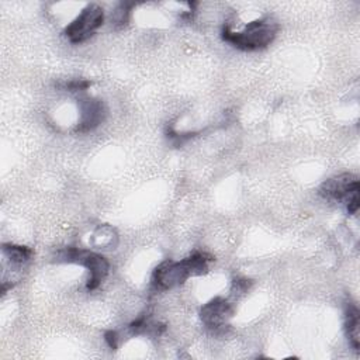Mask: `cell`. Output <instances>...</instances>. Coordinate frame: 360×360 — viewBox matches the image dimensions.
Returning a JSON list of instances; mask_svg holds the SVG:
<instances>
[{
	"label": "cell",
	"mask_w": 360,
	"mask_h": 360,
	"mask_svg": "<svg viewBox=\"0 0 360 360\" xmlns=\"http://www.w3.org/2000/svg\"><path fill=\"white\" fill-rule=\"evenodd\" d=\"M212 257L207 253H194L181 262H163L152 276V284L156 290H170L183 284L191 276H200L208 270V262Z\"/></svg>",
	"instance_id": "6da1fadb"
},
{
	"label": "cell",
	"mask_w": 360,
	"mask_h": 360,
	"mask_svg": "<svg viewBox=\"0 0 360 360\" xmlns=\"http://www.w3.org/2000/svg\"><path fill=\"white\" fill-rule=\"evenodd\" d=\"M277 34V24L271 20H257L249 22L243 31L233 32L229 25L222 30V38L242 51H256L270 45Z\"/></svg>",
	"instance_id": "7a4b0ae2"
},
{
	"label": "cell",
	"mask_w": 360,
	"mask_h": 360,
	"mask_svg": "<svg viewBox=\"0 0 360 360\" xmlns=\"http://www.w3.org/2000/svg\"><path fill=\"white\" fill-rule=\"evenodd\" d=\"M319 194L326 200L345 202L349 214L359 210V180L354 174L343 173L326 180L319 187Z\"/></svg>",
	"instance_id": "3957f363"
},
{
	"label": "cell",
	"mask_w": 360,
	"mask_h": 360,
	"mask_svg": "<svg viewBox=\"0 0 360 360\" xmlns=\"http://www.w3.org/2000/svg\"><path fill=\"white\" fill-rule=\"evenodd\" d=\"M58 260L68 262V263H77L80 266H84L90 273V277L87 280L89 290L97 288L100 285V283L105 278V276L108 274V270H110V264L105 257H103L97 253L89 252V250L77 249V248H68V249L60 250L58 253Z\"/></svg>",
	"instance_id": "277c9868"
},
{
	"label": "cell",
	"mask_w": 360,
	"mask_h": 360,
	"mask_svg": "<svg viewBox=\"0 0 360 360\" xmlns=\"http://www.w3.org/2000/svg\"><path fill=\"white\" fill-rule=\"evenodd\" d=\"M104 11L97 4L87 6L80 15L65 28V35L72 44H80L90 38L103 24Z\"/></svg>",
	"instance_id": "5b68a950"
},
{
	"label": "cell",
	"mask_w": 360,
	"mask_h": 360,
	"mask_svg": "<svg viewBox=\"0 0 360 360\" xmlns=\"http://www.w3.org/2000/svg\"><path fill=\"white\" fill-rule=\"evenodd\" d=\"M232 314L233 308L231 302L222 297H217L201 308L200 318L205 326L218 330L226 326V322L232 316Z\"/></svg>",
	"instance_id": "8992f818"
},
{
	"label": "cell",
	"mask_w": 360,
	"mask_h": 360,
	"mask_svg": "<svg viewBox=\"0 0 360 360\" xmlns=\"http://www.w3.org/2000/svg\"><path fill=\"white\" fill-rule=\"evenodd\" d=\"M79 104H80V122L76 131L89 132L104 121L105 107L100 100L84 97L80 100Z\"/></svg>",
	"instance_id": "52a82bcc"
},
{
	"label": "cell",
	"mask_w": 360,
	"mask_h": 360,
	"mask_svg": "<svg viewBox=\"0 0 360 360\" xmlns=\"http://www.w3.org/2000/svg\"><path fill=\"white\" fill-rule=\"evenodd\" d=\"M1 252H3L4 262H7L10 267L17 270H21L32 256L31 249L25 246H17V245H3Z\"/></svg>",
	"instance_id": "ba28073f"
},
{
	"label": "cell",
	"mask_w": 360,
	"mask_h": 360,
	"mask_svg": "<svg viewBox=\"0 0 360 360\" xmlns=\"http://www.w3.org/2000/svg\"><path fill=\"white\" fill-rule=\"evenodd\" d=\"M346 333L354 350H359V309L356 305L349 304L346 307Z\"/></svg>",
	"instance_id": "9c48e42d"
},
{
	"label": "cell",
	"mask_w": 360,
	"mask_h": 360,
	"mask_svg": "<svg viewBox=\"0 0 360 360\" xmlns=\"http://www.w3.org/2000/svg\"><path fill=\"white\" fill-rule=\"evenodd\" d=\"M252 281L250 280H246V278H235L233 283H232V288L231 291L233 294H243L248 291V288L250 287Z\"/></svg>",
	"instance_id": "30bf717a"
},
{
	"label": "cell",
	"mask_w": 360,
	"mask_h": 360,
	"mask_svg": "<svg viewBox=\"0 0 360 360\" xmlns=\"http://www.w3.org/2000/svg\"><path fill=\"white\" fill-rule=\"evenodd\" d=\"M105 340H107V343H108V346H110L111 349H117V340H118V338H117V333H115V332H112V330L107 332V333H105Z\"/></svg>",
	"instance_id": "8fae6325"
}]
</instances>
